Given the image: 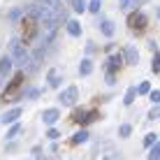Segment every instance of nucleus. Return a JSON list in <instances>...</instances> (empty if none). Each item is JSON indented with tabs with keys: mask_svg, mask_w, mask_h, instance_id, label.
Here are the masks:
<instances>
[{
	"mask_svg": "<svg viewBox=\"0 0 160 160\" xmlns=\"http://www.w3.org/2000/svg\"><path fill=\"white\" fill-rule=\"evenodd\" d=\"M9 58H12L16 65H21V68H26V65L30 63V53H28V49H26L23 40H19V37H12V40H9Z\"/></svg>",
	"mask_w": 160,
	"mask_h": 160,
	"instance_id": "f257e3e1",
	"label": "nucleus"
},
{
	"mask_svg": "<svg viewBox=\"0 0 160 160\" xmlns=\"http://www.w3.org/2000/svg\"><path fill=\"white\" fill-rule=\"evenodd\" d=\"M86 139H88V132H86V130H81V132H77V135L72 137V144H84Z\"/></svg>",
	"mask_w": 160,
	"mask_h": 160,
	"instance_id": "4468645a",
	"label": "nucleus"
},
{
	"mask_svg": "<svg viewBox=\"0 0 160 160\" xmlns=\"http://www.w3.org/2000/svg\"><path fill=\"white\" fill-rule=\"evenodd\" d=\"M128 26H130V30H135V32H144L146 26H148V19L142 12H132L128 16Z\"/></svg>",
	"mask_w": 160,
	"mask_h": 160,
	"instance_id": "f03ea898",
	"label": "nucleus"
},
{
	"mask_svg": "<svg viewBox=\"0 0 160 160\" xmlns=\"http://www.w3.org/2000/svg\"><path fill=\"white\" fill-rule=\"evenodd\" d=\"M148 95H151V102L153 104H160V88H158V91H151Z\"/></svg>",
	"mask_w": 160,
	"mask_h": 160,
	"instance_id": "5701e85b",
	"label": "nucleus"
},
{
	"mask_svg": "<svg viewBox=\"0 0 160 160\" xmlns=\"http://www.w3.org/2000/svg\"><path fill=\"white\" fill-rule=\"evenodd\" d=\"M68 32L72 37H79L81 35V23L79 21H68Z\"/></svg>",
	"mask_w": 160,
	"mask_h": 160,
	"instance_id": "1a4fd4ad",
	"label": "nucleus"
},
{
	"mask_svg": "<svg viewBox=\"0 0 160 160\" xmlns=\"http://www.w3.org/2000/svg\"><path fill=\"white\" fill-rule=\"evenodd\" d=\"M130 132H132V125H130V123H123V125L118 128V135H121V137H128Z\"/></svg>",
	"mask_w": 160,
	"mask_h": 160,
	"instance_id": "412c9836",
	"label": "nucleus"
},
{
	"mask_svg": "<svg viewBox=\"0 0 160 160\" xmlns=\"http://www.w3.org/2000/svg\"><path fill=\"white\" fill-rule=\"evenodd\" d=\"M91 72H93V63H91L88 58H84V60L79 63V74H81V77H88Z\"/></svg>",
	"mask_w": 160,
	"mask_h": 160,
	"instance_id": "6e6552de",
	"label": "nucleus"
},
{
	"mask_svg": "<svg viewBox=\"0 0 160 160\" xmlns=\"http://www.w3.org/2000/svg\"><path fill=\"white\" fill-rule=\"evenodd\" d=\"M123 60L128 65H135L137 60H139V51H137L135 47H125V51H123Z\"/></svg>",
	"mask_w": 160,
	"mask_h": 160,
	"instance_id": "423d86ee",
	"label": "nucleus"
},
{
	"mask_svg": "<svg viewBox=\"0 0 160 160\" xmlns=\"http://www.w3.org/2000/svg\"><path fill=\"white\" fill-rule=\"evenodd\" d=\"M98 116H100L98 112H86V114H84V118H81L79 123H81V125H86V123H93V121H95Z\"/></svg>",
	"mask_w": 160,
	"mask_h": 160,
	"instance_id": "ddd939ff",
	"label": "nucleus"
},
{
	"mask_svg": "<svg viewBox=\"0 0 160 160\" xmlns=\"http://www.w3.org/2000/svg\"><path fill=\"white\" fill-rule=\"evenodd\" d=\"M148 160H160V142L151 146V151H148Z\"/></svg>",
	"mask_w": 160,
	"mask_h": 160,
	"instance_id": "2eb2a0df",
	"label": "nucleus"
},
{
	"mask_svg": "<svg viewBox=\"0 0 160 160\" xmlns=\"http://www.w3.org/2000/svg\"><path fill=\"white\" fill-rule=\"evenodd\" d=\"M88 12H93V14H98V12H100V0H93V2L88 5Z\"/></svg>",
	"mask_w": 160,
	"mask_h": 160,
	"instance_id": "4be33fe9",
	"label": "nucleus"
},
{
	"mask_svg": "<svg viewBox=\"0 0 160 160\" xmlns=\"http://www.w3.org/2000/svg\"><path fill=\"white\" fill-rule=\"evenodd\" d=\"M40 95V88H30L28 93H26V98H28V100H32V98H37Z\"/></svg>",
	"mask_w": 160,
	"mask_h": 160,
	"instance_id": "a878e982",
	"label": "nucleus"
},
{
	"mask_svg": "<svg viewBox=\"0 0 160 160\" xmlns=\"http://www.w3.org/2000/svg\"><path fill=\"white\" fill-rule=\"evenodd\" d=\"M47 137H49V139H58V137H60V132H58L56 128H49V132H47Z\"/></svg>",
	"mask_w": 160,
	"mask_h": 160,
	"instance_id": "b1692460",
	"label": "nucleus"
},
{
	"mask_svg": "<svg viewBox=\"0 0 160 160\" xmlns=\"http://www.w3.org/2000/svg\"><path fill=\"white\" fill-rule=\"evenodd\" d=\"M158 118H160V109H158Z\"/></svg>",
	"mask_w": 160,
	"mask_h": 160,
	"instance_id": "cd10ccee",
	"label": "nucleus"
},
{
	"mask_svg": "<svg viewBox=\"0 0 160 160\" xmlns=\"http://www.w3.org/2000/svg\"><path fill=\"white\" fill-rule=\"evenodd\" d=\"M156 14H158V19H160V7H158V9H156Z\"/></svg>",
	"mask_w": 160,
	"mask_h": 160,
	"instance_id": "bb28decb",
	"label": "nucleus"
},
{
	"mask_svg": "<svg viewBox=\"0 0 160 160\" xmlns=\"http://www.w3.org/2000/svg\"><path fill=\"white\" fill-rule=\"evenodd\" d=\"M151 70H153V72H160V53L158 51H153V60H151Z\"/></svg>",
	"mask_w": 160,
	"mask_h": 160,
	"instance_id": "f3484780",
	"label": "nucleus"
},
{
	"mask_svg": "<svg viewBox=\"0 0 160 160\" xmlns=\"http://www.w3.org/2000/svg\"><path fill=\"white\" fill-rule=\"evenodd\" d=\"M19 116H21V107H12V109H7V112L0 116V123H5V125H9V123H16L19 121Z\"/></svg>",
	"mask_w": 160,
	"mask_h": 160,
	"instance_id": "20e7f679",
	"label": "nucleus"
},
{
	"mask_svg": "<svg viewBox=\"0 0 160 160\" xmlns=\"http://www.w3.org/2000/svg\"><path fill=\"white\" fill-rule=\"evenodd\" d=\"M100 30H102V35H107V37H112L114 35V23L109 19H104L102 23H100Z\"/></svg>",
	"mask_w": 160,
	"mask_h": 160,
	"instance_id": "9b49d317",
	"label": "nucleus"
},
{
	"mask_svg": "<svg viewBox=\"0 0 160 160\" xmlns=\"http://www.w3.org/2000/svg\"><path fill=\"white\" fill-rule=\"evenodd\" d=\"M72 9L74 12H86V0H72Z\"/></svg>",
	"mask_w": 160,
	"mask_h": 160,
	"instance_id": "a211bd4d",
	"label": "nucleus"
},
{
	"mask_svg": "<svg viewBox=\"0 0 160 160\" xmlns=\"http://www.w3.org/2000/svg\"><path fill=\"white\" fill-rule=\"evenodd\" d=\"M0 84H2V77H0Z\"/></svg>",
	"mask_w": 160,
	"mask_h": 160,
	"instance_id": "c85d7f7f",
	"label": "nucleus"
},
{
	"mask_svg": "<svg viewBox=\"0 0 160 160\" xmlns=\"http://www.w3.org/2000/svg\"><path fill=\"white\" fill-rule=\"evenodd\" d=\"M58 118H60V112H58V109H53V107L51 109H44V114H42V121L47 125H53Z\"/></svg>",
	"mask_w": 160,
	"mask_h": 160,
	"instance_id": "39448f33",
	"label": "nucleus"
},
{
	"mask_svg": "<svg viewBox=\"0 0 160 160\" xmlns=\"http://www.w3.org/2000/svg\"><path fill=\"white\" fill-rule=\"evenodd\" d=\"M49 86H51V88L60 86V72H58V70H49Z\"/></svg>",
	"mask_w": 160,
	"mask_h": 160,
	"instance_id": "9d476101",
	"label": "nucleus"
},
{
	"mask_svg": "<svg viewBox=\"0 0 160 160\" xmlns=\"http://www.w3.org/2000/svg\"><path fill=\"white\" fill-rule=\"evenodd\" d=\"M19 132H21V125H19V123H14V125H12V128H9V130H7V139H14V137H16V135H19Z\"/></svg>",
	"mask_w": 160,
	"mask_h": 160,
	"instance_id": "aec40b11",
	"label": "nucleus"
},
{
	"mask_svg": "<svg viewBox=\"0 0 160 160\" xmlns=\"http://www.w3.org/2000/svg\"><path fill=\"white\" fill-rule=\"evenodd\" d=\"M135 98H137V86H130L128 88V93H125V104H132V102H135Z\"/></svg>",
	"mask_w": 160,
	"mask_h": 160,
	"instance_id": "f8f14e48",
	"label": "nucleus"
},
{
	"mask_svg": "<svg viewBox=\"0 0 160 160\" xmlns=\"http://www.w3.org/2000/svg\"><path fill=\"white\" fill-rule=\"evenodd\" d=\"M137 93H139V95H146V93H151V84H148V81H142V84L137 86Z\"/></svg>",
	"mask_w": 160,
	"mask_h": 160,
	"instance_id": "6ab92c4d",
	"label": "nucleus"
},
{
	"mask_svg": "<svg viewBox=\"0 0 160 160\" xmlns=\"http://www.w3.org/2000/svg\"><path fill=\"white\" fill-rule=\"evenodd\" d=\"M12 68H14V60L9 58V56H2V58H0V77H2V79L12 72Z\"/></svg>",
	"mask_w": 160,
	"mask_h": 160,
	"instance_id": "0eeeda50",
	"label": "nucleus"
},
{
	"mask_svg": "<svg viewBox=\"0 0 160 160\" xmlns=\"http://www.w3.org/2000/svg\"><path fill=\"white\" fill-rule=\"evenodd\" d=\"M26 12V7H19V9H14V12H9V19H19L21 14Z\"/></svg>",
	"mask_w": 160,
	"mask_h": 160,
	"instance_id": "393cba45",
	"label": "nucleus"
},
{
	"mask_svg": "<svg viewBox=\"0 0 160 160\" xmlns=\"http://www.w3.org/2000/svg\"><path fill=\"white\" fill-rule=\"evenodd\" d=\"M77 98H79V88H77V86H68L65 91H60L58 102L63 104V107H72V104L77 102Z\"/></svg>",
	"mask_w": 160,
	"mask_h": 160,
	"instance_id": "7ed1b4c3",
	"label": "nucleus"
},
{
	"mask_svg": "<svg viewBox=\"0 0 160 160\" xmlns=\"http://www.w3.org/2000/svg\"><path fill=\"white\" fill-rule=\"evenodd\" d=\"M153 144H158V135H156V132H148V135L144 137V146L151 148Z\"/></svg>",
	"mask_w": 160,
	"mask_h": 160,
	"instance_id": "dca6fc26",
	"label": "nucleus"
}]
</instances>
